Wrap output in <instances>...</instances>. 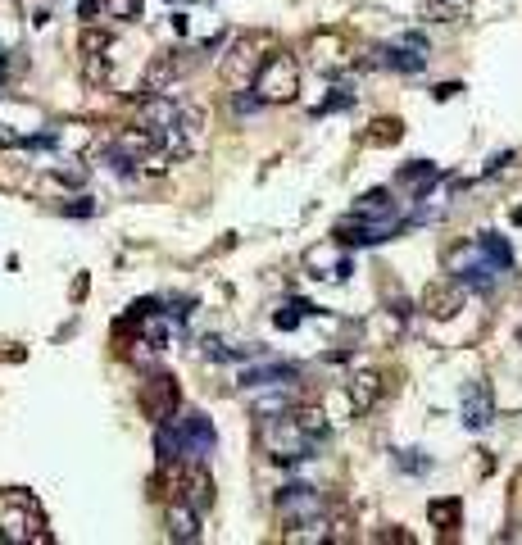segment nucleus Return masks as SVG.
Instances as JSON below:
<instances>
[{"label":"nucleus","instance_id":"nucleus-1","mask_svg":"<svg viewBox=\"0 0 522 545\" xmlns=\"http://www.w3.org/2000/svg\"><path fill=\"white\" fill-rule=\"evenodd\" d=\"M159 455L164 459H187V464H205L214 455V427L200 414H187L173 432L159 427Z\"/></svg>","mask_w":522,"mask_h":545},{"label":"nucleus","instance_id":"nucleus-2","mask_svg":"<svg viewBox=\"0 0 522 545\" xmlns=\"http://www.w3.org/2000/svg\"><path fill=\"white\" fill-rule=\"evenodd\" d=\"M259 441H264L268 459H277V464H300V459L314 450V436H309L305 427L296 423V414L264 418V427H259Z\"/></svg>","mask_w":522,"mask_h":545},{"label":"nucleus","instance_id":"nucleus-3","mask_svg":"<svg viewBox=\"0 0 522 545\" xmlns=\"http://www.w3.org/2000/svg\"><path fill=\"white\" fill-rule=\"evenodd\" d=\"M250 87L259 91V100L264 105H291V100L300 96V69L291 55H268L264 64H259L255 82Z\"/></svg>","mask_w":522,"mask_h":545},{"label":"nucleus","instance_id":"nucleus-4","mask_svg":"<svg viewBox=\"0 0 522 545\" xmlns=\"http://www.w3.org/2000/svg\"><path fill=\"white\" fill-rule=\"evenodd\" d=\"M277 514H282V523H291V527L314 523V518L323 514V496H318L314 486H286L282 496H277Z\"/></svg>","mask_w":522,"mask_h":545},{"label":"nucleus","instance_id":"nucleus-5","mask_svg":"<svg viewBox=\"0 0 522 545\" xmlns=\"http://www.w3.org/2000/svg\"><path fill=\"white\" fill-rule=\"evenodd\" d=\"M309 268H314V278H323V282H345L350 278V259H345L341 241H336V246H314L309 250Z\"/></svg>","mask_w":522,"mask_h":545},{"label":"nucleus","instance_id":"nucleus-6","mask_svg":"<svg viewBox=\"0 0 522 545\" xmlns=\"http://www.w3.org/2000/svg\"><path fill=\"white\" fill-rule=\"evenodd\" d=\"M296 377L300 368L291 364H250L246 373H241V387L259 391V387H296Z\"/></svg>","mask_w":522,"mask_h":545},{"label":"nucleus","instance_id":"nucleus-7","mask_svg":"<svg viewBox=\"0 0 522 545\" xmlns=\"http://www.w3.org/2000/svg\"><path fill=\"white\" fill-rule=\"evenodd\" d=\"M491 418H495V405H491V391H486L482 382L463 391V427H468V432H486Z\"/></svg>","mask_w":522,"mask_h":545},{"label":"nucleus","instance_id":"nucleus-8","mask_svg":"<svg viewBox=\"0 0 522 545\" xmlns=\"http://www.w3.org/2000/svg\"><path fill=\"white\" fill-rule=\"evenodd\" d=\"M164 523H168V536H173V541H200V509L187 505L182 496L168 505Z\"/></svg>","mask_w":522,"mask_h":545},{"label":"nucleus","instance_id":"nucleus-9","mask_svg":"<svg viewBox=\"0 0 522 545\" xmlns=\"http://www.w3.org/2000/svg\"><path fill=\"white\" fill-rule=\"evenodd\" d=\"M178 119H182V109L173 105V91H159V96L141 100V123H146V128L164 132V128H173Z\"/></svg>","mask_w":522,"mask_h":545},{"label":"nucleus","instance_id":"nucleus-10","mask_svg":"<svg viewBox=\"0 0 522 545\" xmlns=\"http://www.w3.org/2000/svg\"><path fill=\"white\" fill-rule=\"evenodd\" d=\"M182 78V60L173 55V50H164L155 64L146 69V78H141V87H146V96H159V91H173V82Z\"/></svg>","mask_w":522,"mask_h":545},{"label":"nucleus","instance_id":"nucleus-11","mask_svg":"<svg viewBox=\"0 0 522 545\" xmlns=\"http://www.w3.org/2000/svg\"><path fill=\"white\" fill-rule=\"evenodd\" d=\"M463 309V282H450V287H432L427 291V314L432 318H454Z\"/></svg>","mask_w":522,"mask_h":545},{"label":"nucleus","instance_id":"nucleus-12","mask_svg":"<svg viewBox=\"0 0 522 545\" xmlns=\"http://www.w3.org/2000/svg\"><path fill=\"white\" fill-rule=\"evenodd\" d=\"M109 146L119 150V155H128L132 164H141V155H150V150H155V132H146V128H123L119 137L109 141Z\"/></svg>","mask_w":522,"mask_h":545},{"label":"nucleus","instance_id":"nucleus-13","mask_svg":"<svg viewBox=\"0 0 522 545\" xmlns=\"http://www.w3.org/2000/svg\"><path fill=\"white\" fill-rule=\"evenodd\" d=\"M377 396H382V377L355 373V382H350V409H355V414H368V409L377 405Z\"/></svg>","mask_w":522,"mask_h":545},{"label":"nucleus","instance_id":"nucleus-14","mask_svg":"<svg viewBox=\"0 0 522 545\" xmlns=\"http://www.w3.org/2000/svg\"><path fill=\"white\" fill-rule=\"evenodd\" d=\"M377 64L400 69V73H418L427 64V55H423V50H414V46H382V50H377Z\"/></svg>","mask_w":522,"mask_h":545},{"label":"nucleus","instance_id":"nucleus-15","mask_svg":"<svg viewBox=\"0 0 522 545\" xmlns=\"http://www.w3.org/2000/svg\"><path fill=\"white\" fill-rule=\"evenodd\" d=\"M182 500H187V505H196V509H205L209 500H214V486H209V477H205V468H200V464L187 468V482H182Z\"/></svg>","mask_w":522,"mask_h":545},{"label":"nucleus","instance_id":"nucleus-16","mask_svg":"<svg viewBox=\"0 0 522 545\" xmlns=\"http://www.w3.org/2000/svg\"><path fill=\"white\" fill-rule=\"evenodd\" d=\"M477 246H482V255L491 259L500 273H509V268H513V250H509V241H504V237H495V232H482V237H477Z\"/></svg>","mask_w":522,"mask_h":545},{"label":"nucleus","instance_id":"nucleus-17","mask_svg":"<svg viewBox=\"0 0 522 545\" xmlns=\"http://www.w3.org/2000/svg\"><path fill=\"white\" fill-rule=\"evenodd\" d=\"M355 214H364V218H391L395 214L391 191H368V196L355 205Z\"/></svg>","mask_w":522,"mask_h":545},{"label":"nucleus","instance_id":"nucleus-18","mask_svg":"<svg viewBox=\"0 0 522 545\" xmlns=\"http://www.w3.org/2000/svg\"><path fill=\"white\" fill-rule=\"evenodd\" d=\"M427 518H432L436 527H445V532H450V527H459V518H463V505L459 500H432V505H427Z\"/></svg>","mask_w":522,"mask_h":545},{"label":"nucleus","instance_id":"nucleus-19","mask_svg":"<svg viewBox=\"0 0 522 545\" xmlns=\"http://www.w3.org/2000/svg\"><path fill=\"white\" fill-rule=\"evenodd\" d=\"M436 178H441V169H436V164H423V159H418V164H409V169L400 173V187L423 191V187H432Z\"/></svg>","mask_w":522,"mask_h":545},{"label":"nucleus","instance_id":"nucleus-20","mask_svg":"<svg viewBox=\"0 0 522 545\" xmlns=\"http://www.w3.org/2000/svg\"><path fill=\"white\" fill-rule=\"evenodd\" d=\"M423 19H432V23H459L463 19V5H454V0H423Z\"/></svg>","mask_w":522,"mask_h":545},{"label":"nucleus","instance_id":"nucleus-21","mask_svg":"<svg viewBox=\"0 0 522 545\" xmlns=\"http://www.w3.org/2000/svg\"><path fill=\"white\" fill-rule=\"evenodd\" d=\"M55 182H64V187H87L91 182V169L87 164H78V159H69V164H55Z\"/></svg>","mask_w":522,"mask_h":545},{"label":"nucleus","instance_id":"nucleus-22","mask_svg":"<svg viewBox=\"0 0 522 545\" xmlns=\"http://www.w3.org/2000/svg\"><path fill=\"white\" fill-rule=\"evenodd\" d=\"M291 409H296V400L286 396V391H277V396L255 400V414H259V418H277V414H291Z\"/></svg>","mask_w":522,"mask_h":545},{"label":"nucleus","instance_id":"nucleus-23","mask_svg":"<svg viewBox=\"0 0 522 545\" xmlns=\"http://www.w3.org/2000/svg\"><path fill=\"white\" fill-rule=\"evenodd\" d=\"M314 64L336 69V64H341V41H336V37H318L314 41Z\"/></svg>","mask_w":522,"mask_h":545},{"label":"nucleus","instance_id":"nucleus-24","mask_svg":"<svg viewBox=\"0 0 522 545\" xmlns=\"http://www.w3.org/2000/svg\"><path fill=\"white\" fill-rule=\"evenodd\" d=\"M305 300H291V305H282V309H277V314H273V323L277 327H282V332H296V327H300V318H305Z\"/></svg>","mask_w":522,"mask_h":545},{"label":"nucleus","instance_id":"nucleus-25","mask_svg":"<svg viewBox=\"0 0 522 545\" xmlns=\"http://www.w3.org/2000/svg\"><path fill=\"white\" fill-rule=\"evenodd\" d=\"M291 414H296V423L305 427L309 436H323V427H327V414H323V409H291Z\"/></svg>","mask_w":522,"mask_h":545},{"label":"nucleus","instance_id":"nucleus-26","mask_svg":"<svg viewBox=\"0 0 522 545\" xmlns=\"http://www.w3.org/2000/svg\"><path fill=\"white\" fill-rule=\"evenodd\" d=\"M168 150H150V155H141V173H150V178H159V173H168Z\"/></svg>","mask_w":522,"mask_h":545},{"label":"nucleus","instance_id":"nucleus-27","mask_svg":"<svg viewBox=\"0 0 522 545\" xmlns=\"http://www.w3.org/2000/svg\"><path fill=\"white\" fill-rule=\"evenodd\" d=\"M141 0H105V14L109 19H137Z\"/></svg>","mask_w":522,"mask_h":545},{"label":"nucleus","instance_id":"nucleus-28","mask_svg":"<svg viewBox=\"0 0 522 545\" xmlns=\"http://www.w3.org/2000/svg\"><path fill=\"white\" fill-rule=\"evenodd\" d=\"M200 346H205V359H214V364H223V359H241V350H227L218 337H205Z\"/></svg>","mask_w":522,"mask_h":545},{"label":"nucleus","instance_id":"nucleus-29","mask_svg":"<svg viewBox=\"0 0 522 545\" xmlns=\"http://www.w3.org/2000/svg\"><path fill=\"white\" fill-rule=\"evenodd\" d=\"M78 46H82V55H100V50H109V37L105 32H96V28H87Z\"/></svg>","mask_w":522,"mask_h":545},{"label":"nucleus","instance_id":"nucleus-30","mask_svg":"<svg viewBox=\"0 0 522 545\" xmlns=\"http://www.w3.org/2000/svg\"><path fill=\"white\" fill-rule=\"evenodd\" d=\"M259 105H264V100H259V91H255V87H250V96H241V91L232 96V114H255Z\"/></svg>","mask_w":522,"mask_h":545},{"label":"nucleus","instance_id":"nucleus-31","mask_svg":"<svg viewBox=\"0 0 522 545\" xmlns=\"http://www.w3.org/2000/svg\"><path fill=\"white\" fill-rule=\"evenodd\" d=\"M64 214H69V218H91V214H96V205H91L87 196H78L73 205H64Z\"/></svg>","mask_w":522,"mask_h":545},{"label":"nucleus","instance_id":"nucleus-32","mask_svg":"<svg viewBox=\"0 0 522 545\" xmlns=\"http://www.w3.org/2000/svg\"><path fill=\"white\" fill-rule=\"evenodd\" d=\"M400 464L409 468V473H423V468H432V464H427V459H418V450H404V455H400Z\"/></svg>","mask_w":522,"mask_h":545},{"label":"nucleus","instance_id":"nucleus-33","mask_svg":"<svg viewBox=\"0 0 522 545\" xmlns=\"http://www.w3.org/2000/svg\"><path fill=\"white\" fill-rule=\"evenodd\" d=\"M100 10H105V0H82V5H78V14H82V19H96Z\"/></svg>","mask_w":522,"mask_h":545},{"label":"nucleus","instance_id":"nucleus-34","mask_svg":"<svg viewBox=\"0 0 522 545\" xmlns=\"http://www.w3.org/2000/svg\"><path fill=\"white\" fill-rule=\"evenodd\" d=\"M454 91H459V82H445V87H436V100H450Z\"/></svg>","mask_w":522,"mask_h":545}]
</instances>
